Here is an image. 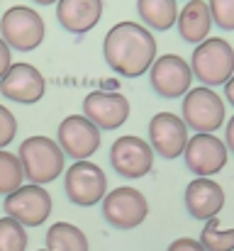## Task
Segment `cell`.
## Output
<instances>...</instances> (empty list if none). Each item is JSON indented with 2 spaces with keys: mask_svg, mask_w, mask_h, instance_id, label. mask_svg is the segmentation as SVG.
<instances>
[{
  "mask_svg": "<svg viewBox=\"0 0 234 251\" xmlns=\"http://www.w3.org/2000/svg\"><path fill=\"white\" fill-rule=\"evenodd\" d=\"M147 215H149V202L132 185L115 188L103 198V217L115 229H134L147 220Z\"/></svg>",
  "mask_w": 234,
  "mask_h": 251,
  "instance_id": "obj_6",
  "label": "cell"
},
{
  "mask_svg": "<svg viewBox=\"0 0 234 251\" xmlns=\"http://www.w3.org/2000/svg\"><path fill=\"white\" fill-rule=\"evenodd\" d=\"M64 190H66L69 200L80 205V207L98 205V200H103L107 195L105 171L98 164L88 161V159L85 161H76L64 176Z\"/></svg>",
  "mask_w": 234,
  "mask_h": 251,
  "instance_id": "obj_8",
  "label": "cell"
},
{
  "mask_svg": "<svg viewBox=\"0 0 234 251\" xmlns=\"http://www.w3.org/2000/svg\"><path fill=\"white\" fill-rule=\"evenodd\" d=\"M230 149L222 139H217L215 134H195L188 139V147L183 151L185 166L190 168L198 178H208L220 173L227 164Z\"/></svg>",
  "mask_w": 234,
  "mask_h": 251,
  "instance_id": "obj_13",
  "label": "cell"
},
{
  "mask_svg": "<svg viewBox=\"0 0 234 251\" xmlns=\"http://www.w3.org/2000/svg\"><path fill=\"white\" fill-rule=\"evenodd\" d=\"M103 54L115 74L137 78L147 74L156 61V39L152 29L139 22H117L105 34Z\"/></svg>",
  "mask_w": 234,
  "mask_h": 251,
  "instance_id": "obj_1",
  "label": "cell"
},
{
  "mask_svg": "<svg viewBox=\"0 0 234 251\" xmlns=\"http://www.w3.org/2000/svg\"><path fill=\"white\" fill-rule=\"evenodd\" d=\"M47 81L39 74V69H34L32 64H12L7 69V74L0 78V93L7 100L22 102V105H32L37 100H42Z\"/></svg>",
  "mask_w": 234,
  "mask_h": 251,
  "instance_id": "obj_15",
  "label": "cell"
},
{
  "mask_svg": "<svg viewBox=\"0 0 234 251\" xmlns=\"http://www.w3.org/2000/svg\"><path fill=\"white\" fill-rule=\"evenodd\" d=\"M15 134H17V120L5 105H0V149H5L15 139Z\"/></svg>",
  "mask_w": 234,
  "mask_h": 251,
  "instance_id": "obj_25",
  "label": "cell"
},
{
  "mask_svg": "<svg viewBox=\"0 0 234 251\" xmlns=\"http://www.w3.org/2000/svg\"><path fill=\"white\" fill-rule=\"evenodd\" d=\"M110 164L122 178H144L154 168V149L149 142L125 134L110 147Z\"/></svg>",
  "mask_w": 234,
  "mask_h": 251,
  "instance_id": "obj_10",
  "label": "cell"
},
{
  "mask_svg": "<svg viewBox=\"0 0 234 251\" xmlns=\"http://www.w3.org/2000/svg\"><path fill=\"white\" fill-rule=\"evenodd\" d=\"M47 249L49 251H88V237L71 222H56L47 229Z\"/></svg>",
  "mask_w": 234,
  "mask_h": 251,
  "instance_id": "obj_20",
  "label": "cell"
},
{
  "mask_svg": "<svg viewBox=\"0 0 234 251\" xmlns=\"http://www.w3.org/2000/svg\"><path fill=\"white\" fill-rule=\"evenodd\" d=\"M12 66V56H10V47H7V42L0 37V78L7 74V69Z\"/></svg>",
  "mask_w": 234,
  "mask_h": 251,
  "instance_id": "obj_27",
  "label": "cell"
},
{
  "mask_svg": "<svg viewBox=\"0 0 234 251\" xmlns=\"http://www.w3.org/2000/svg\"><path fill=\"white\" fill-rule=\"evenodd\" d=\"M5 215L17 220L22 227H39L52 215V195L44 190V185H20L15 193L5 195Z\"/></svg>",
  "mask_w": 234,
  "mask_h": 251,
  "instance_id": "obj_7",
  "label": "cell"
},
{
  "mask_svg": "<svg viewBox=\"0 0 234 251\" xmlns=\"http://www.w3.org/2000/svg\"><path fill=\"white\" fill-rule=\"evenodd\" d=\"M200 244L205 251H234V229H220V217H212L200 232Z\"/></svg>",
  "mask_w": 234,
  "mask_h": 251,
  "instance_id": "obj_22",
  "label": "cell"
},
{
  "mask_svg": "<svg viewBox=\"0 0 234 251\" xmlns=\"http://www.w3.org/2000/svg\"><path fill=\"white\" fill-rule=\"evenodd\" d=\"M176 27H178V34L183 42L195 44V47L200 42H205L210 34V27H212V15H210L208 2L205 0H188L185 7L178 12Z\"/></svg>",
  "mask_w": 234,
  "mask_h": 251,
  "instance_id": "obj_18",
  "label": "cell"
},
{
  "mask_svg": "<svg viewBox=\"0 0 234 251\" xmlns=\"http://www.w3.org/2000/svg\"><path fill=\"white\" fill-rule=\"evenodd\" d=\"M166 251H205V247L200 244V239H190V237H181L176 242L168 244Z\"/></svg>",
  "mask_w": 234,
  "mask_h": 251,
  "instance_id": "obj_26",
  "label": "cell"
},
{
  "mask_svg": "<svg viewBox=\"0 0 234 251\" xmlns=\"http://www.w3.org/2000/svg\"><path fill=\"white\" fill-rule=\"evenodd\" d=\"M183 122L195 134H215L225 122L222 98L208 85L190 88L183 95Z\"/></svg>",
  "mask_w": 234,
  "mask_h": 251,
  "instance_id": "obj_4",
  "label": "cell"
},
{
  "mask_svg": "<svg viewBox=\"0 0 234 251\" xmlns=\"http://www.w3.org/2000/svg\"><path fill=\"white\" fill-rule=\"evenodd\" d=\"M149 81H152V88L156 90L158 98L176 100V98H183L190 90L193 69L178 54H163L152 64Z\"/></svg>",
  "mask_w": 234,
  "mask_h": 251,
  "instance_id": "obj_9",
  "label": "cell"
},
{
  "mask_svg": "<svg viewBox=\"0 0 234 251\" xmlns=\"http://www.w3.org/2000/svg\"><path fill=\"white\" fill-rule=\"evenodd\" d=\"M212 22L222 29H234V0H208Z\"/></svg>",
  "mask_w": 234,
  "mask_h": 251,
  "instance_id": "obj_24",
  "label": "cell"
},
{
  "mask_svg": "<svg viewBox=\"0 0 234 251\" xmlns=\"http://www.w3.org/2000/svg\"><path fill=\"white\" fill-rule=\"evenodd\" d=\"M0 37L7 42L10 49L32 51L44 39V20L34 7L27 5L7 7L0 17Z\"/></svg>",
  "mask_w": 234,
  "mask_h": 251,
  "instance_id": "obj_5",
  "label": "cell"
},
{
  "mask_svg": "<svg viewBox=\"0 0 234 251\" xmlns=\"http://www.w3.org/2000/svg\"><path fill=\"white\" fill-rule=\"evenodd\" d=\"M225 144H227V149L234 154V117L227 122V129H225Z\"/></svg>",
  "mask_w": 234,
  "mask_h": 251,
  "instance_id": "obj_28",
  "label": "cell"
},
{
  "mask_svg": "<svg viewBox=\"0 0 234 251\" xmlns=\"http://www.w3.org/2000/svg\"><path fill=\"white\" fill-rule=\"evenodd\" d=\"M22 180H25V171L20 164V156L0 149V195L15 193L22 185Z\"/></svg>",
  "mask_w": 234,
  "mask_h": 251,
  "instance_id": "obj_21",
  "label": "cell"
},
{
  "mask_svg": "<svg viewBox=\"0 0 234 251\" xmlns=\"http://www.w3.org/2000/svg\"><path fill=\"white\" fill-rule=\"evenodd\" d=\"M59 147L69 159L85 161L100 149V129L85 115H69L61 120L56 132Z\"/></svg>",
  "mask_w": 234,
  "mask_h": 251,
  "instance_id": "obj_11",
  "label": "cell"
},
{
  "mask_svg": "<svg viewBox=\"0 0 234 251\" xmlns=\"http://www.w3.org/2000/svg\"><path fill=\"white\" fill-rule=\"evenodd\" d=\"M185 207L195 220H212L225 207V190L212 178H195L185 188Z\"/></svg>",
  "mask_w": 234,
  "mask_h": 251,
  "instance_id": "obj_16",
  "label": "cell"
},
{
  "mask_svg": "<svg viewBox=\"0 0 234 251\" xmlns=\"http://www.w3.org/2000/svg\"><path fill=\"white\" fill-rule=\"evenodd\" d=\"M117 85H120V81H105V83H103V88H100V90H107V93H112V90H115Z\"/></svg>",
  "mask_w": 234,
  "mask_h": 251,
  "instance_id": "obj_30",
  "label": "cell"
},
{
  "mask_svg": "<svg viewBox=\"0 0 234 251\" xmlns=\"http://www.w3.org/2000/svg\"><path fill=\"white\" fill-rule=\"evenodd\" d=\"M20 164L25 171V178L34 185H44L56 180L64 173L66 154L59 147L56 139L49 137H29L20 144Z\"/></svg>",
  "mask_w": 234,
  "mask_h": 251,
  "instance_id": "obj_2",
  "label": "cell"
},
{
  "mask_svg": "<svg viewBox=\"0 0 234 251\" xmlns=\"http://www.w3.org/2000/svg\"><path fill=\"white\" fill-rule=\"evenodd\" d=\"M39 251H49V249H39Z\"/></svg>",
  "mask_w": 234,
  "mask_h": 251,
  "instance_id": "obj_32",
  "label": "cell"
},
{
  "mask_svg": "<svg viewBox=\"0 0 234 251\" xmlns=\"http://www.w3.org/2000/svg\"><path fill=\"white\" fill-rule=\"evenodd\" d=\"M83 115L103 132V129H117L130 117V100L112 90H93L83 100Z\"/></svg>",
  "mask_w": 234,
  "mask_h": 251,
  "instance_id": "obj_14",
  "label": "cell"
},
{
  "mask_svg": "<svg viewBox=\"0 0 234 251\" xmlns=\"http://www.w3.org/2000/svg\"><path fill=\"white\" fill-rule=\"evenodd\" d=\"M188 127L183 117L173 112H156L149 122V144L156 156L161 159H178L188 147Z\"/></svg>",
  "mask_w": 234,
  "mask_h": 251,
  "instance_id": "obj_12",
  "label": "cell"
},
{
  "mask_svg": "<svg viewBox=\"0 0 234 251\" xmlns=\"http://www.w3.org/2000/svg\"><path fill=\"white\" fill-rule=\"evenodd\" d=\"M225 98L232 102V107H234V76L227 81V83H225Z\"/></svg>",
  "mask_w": 234,
  "mask_h": 251,
  "instance_id": "obj_29",
  "label": "cell"
},
{
  "mask_svg": "<svg viewBox=\"0 0 234 251\" xmlns=\"http://www.w3.org/2000/svg\"><path fill=\"white\" fill-rule=\"evenodd\" d=\"M137 12L149 29L166 32L178 20V2L176 0H137Z\"/></svg>",
  "mask_w": 234,
  "mask_h": 251,
  "instance_id": "obj_19",
  "label": "cell"
},
{
  "mask_svg": "<svg viewBox=\"0 0 234 251\" xmlns=\"http://www.w3.org/2000/svg\"><path fill=\"white\" fill-rule=\"evenodd\" d=\"M32 2H39V5H54V2H59V0H32Z\"/></svg>",
  "mask_w": 234,
  "mask_h": 251,
  "instance_id": "obj_31",
  "label": "cell"
},
{
  "mask_svg": "<svg viewBox=\"0 0 234 251\" xmlns=\"http://www.w3.org/2000/svg\"><path fill=\"white\" fill-rule=\"evenodd\" d=\"M27 232L12 217H0V251H25Z\"/></svg>",
  "mask_w": 234,
  "mask_h": 251,
  "instance_id": "obj_23",
  "label": "cell"
},
{
  "mask_svg": "<svg viewBox=\"0 0 234 251\" xmlns=\"http://www.w3.org/2000/svg\"><path fill=\"white\" fill-rule=\"evenodd\" d=\"M190 69H193V76L203 85H208V88L225 85L234 76L232 44L227 39H220V37L200 42L193 49Z\"/></svg>",
  "mask_w": 234,
  "mask_h": 251,
  "instance_id": "obj_3",
  "label": "cell"
},
{
  "mask_svg": "<svg viewBox=\"0 0 234 251\" xmlns=\"http://www.w3.org/2000/svg\"><path fill=\"white\" fill-rule=\"evenodd\" d=\"M103 17V0H59L56 20L74 34L90 32Z\"/></svg>",
  "mask_w": 234,
  "mask_h": 251,
  "instance_id": "obj_17",
  "label": "cell"
}]
</instances>
